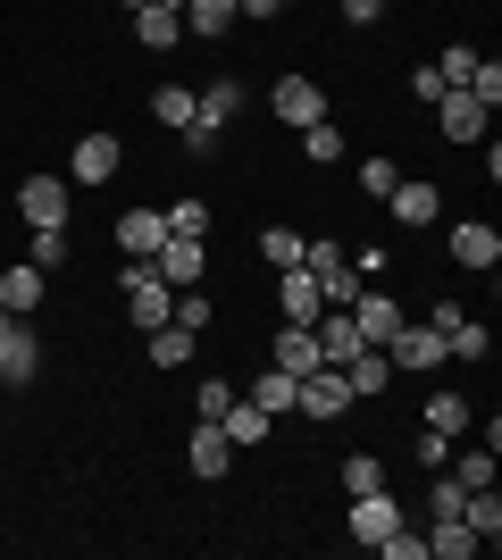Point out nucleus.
I'll list each match as a JSON object with an SVG mask.
<instances>
[{"instance_id":"49530a36","label":"nucleus","mask_w":502,"mask_h":560,"mask_svg":"<svg viewBox=\"0 0 502 560\" xmlns=\"http://www.w3.org/2000/svg\"><path fill=\"white\" fill-rule=\"evenodd\" d=\"M293 0H235V18H285Z\"/></svg>"},{"instance_id":"20e7f679","label":"nucleus","mask_w":502,"mask_h":560,"mask_svg":"<svg viewBox=\"0 0 502 560\" xmlns=\"http://www.w3.org/2000/svg\"><path fill=\"white\" fill-rule=\"evenodd\" d=\"M385 360H394V376H419V369H444V335H435V327H410V318H402V327L385 335Z\"/></svg>"},{"instance_id":"aec40b11","label":"nucleus","mask_w":502,"mask_h":560,"mask_svg":"<svg viewBox=\"0 0 502 560\" xmlns=\"http://www.w3.org/2000/svg\"><path fill=\"white\" fill-rule=\"evenodd\" d=\"M135 43H143L151 59H160V50H176V43H185V18H176V9H160V0H151V9H135Z\"/></svg>"},{"instance_id":"9b49d317","label":"nucleus","mask_w":502,"mask_h":560,"mask_svg":"<svg viewBox=\"0 0 502 560\" xmlns=\"http://www.w3.org/2000/svg\"><path fill=\"white\" fill-rule=\"evenodd\" d=\"M151 268H160V277L185 293V284H201V268H210V243H192V234H167L160 252H151Z\"/></svg>"},{"instance_id":"423d86ee","label":"nucleus","mask_w":502,"mask_h":560,"mask_svg":"<svg viewBox=\"0 0 502 560\" xmlns=\"http://www.w3.org/2000/svg\"><path fill=\"white\" fill-rule=\"evenodd\" d=\"M318 310H327V293H318L311 268H277V318L285 327H318Z\"/></svg>"},{"instance_id":"4468645a","label":"nucleus","mask_w":502,"mask_h":560,"mask_svg":"<svg viewBox=\"0 0 502 560\" xmlns=\"http://www.w3.org/2000/svg\"><path fill=\"white\" fill-rule=\"evenodd\" d=\"M34 369H43V343H34V335H25V318H17V327L0 335V385L17 394V385H34Z\"/></svg>"},{"instance_id":"9d476101","label":"nucleus","mask_w":502,"mask_h":560,"mask_svg":"<svg viewBox=\"0 0 502 560\" xmlns=\"http://www.w3.org/2000/svg\"><path fill=\"white\" fill-rule=\"evenodd\" d=\"M486 117H494V109H486L478 93H460V84L435 101V126H444V142H486Z\"/></svg>"},{"instance_id":"3c124183","label":"nucleus","mask_w":502,"mask_h":560,"mask_svg":"<svg viewBox=\"0 0 502 560\" xmlns=\"http://www.w3.org/2000/svg\"><path fill=\"white\" fill-rule=\"evenodd\" d=\"M126 9H151V0H126Z\"/></svg>"},{"instance_id":"37998d69","label":"nucleus","mask_w":502,"mask_h":560,"mask_svg":"<svg viewBox=\"0 0 502 560\" xmlns=\"http://www.w3.org/2000/svg\"><path fill=\"white\" fill-rule=\"evenodd\" d=\"M460 93H478L486 109H494V101H502V68H494V59H478V75H469V84H460Z\"/></svg>"},{"instance_id":"58836bf2","label":"nucleus","mask_w":502,"mask_h":560,"mask_svg":"<svg viewBox=\"0 0 502 560\" xmlns=\"http://www.w3.org/2000/svg\"><path fill=\"white\" fill-rule=\"evenodd\" d=\"M377 552H385V560H428V536H419V527L402 518V527H394V536H385Z\"/></svg>"},{"instance_id":"cd10ccee","label":"nucleus","mask_w":502,"mask_h":560,"mask_svg":"<svg viewBox=\"0 0 502 560\" xmlns=\"http://www.w3.org/2000/svg\"><path fill=\"white\" fill-rule=\"evenodd\" d=\"M293 385H302V376H285V369H268V376H260V385H252V394H243V401H260L268 419H285V410H293Z\"/></svg>"},{"instance_id":"39448f33","label":"nucleus","mask_w":502,"mask_h":560,"mask_svg":"<svg viewBox=\"0 0 502 560\" xmlns=\"http://www.w3.org/2000/svg\"><path fill=\"white\" fill-rule=\"evenodd\" d=\"M293 410H302V419H343V410H352V385H343V369H311L302 385H293Z\"/></svg>"},{"instance_id":"c9c22d12","label":"nucleus","mask_w":502,"mask_h":560,"mask_svg":"<svg viewBox=\"0 0 502 560\" xmlns=\"http://www.w3.org/2000/svg\"><path fill=\"white\" fill-rule=\"evenodd\" d=\"M444 468H453V477H460V486H494V452H453V460H444Z\"/></svg>"},{"instance_id":"a878e982","label":"nucleus","mask_w":502,"mask_h":560,"mask_svg":"<svg viewBox=\"0 0 502 560\" xmlns=\"http://www.w3.org/2000/svg\"><path fill=\"white\" fill-rule=\"evenodd\" d=\"M428 552H435V560H469V552H486V544L469 536L460 518H428Z\"/></svg>"},{"instance_id":"2f4dec72","label":"nucleus","mask_w":502,"mask_h":560,"mask_svg":"<svg viewBox=\"0 0 502 560\" xmlns=\"http://www.w3.org/2000/svg\"><path fill=\"white\" fill-rule=\"evenodd\" d=\"M302 151H311L318 167H335V160H343V126H335V117H318V126H302Z\"/></svg>"},{"instance_id":"b1692460","label":"nucleus","mask_w":502,"mask_h":560,"mask_svg":"<svg viewBox=\"0 0 502 560\" xmlns=\"http://www.w3.org/2000/svg\"><path fill=\"white\" fill-rule=\"evenodd\" d=\"M176 18H185V34H235V0H185V9H176Z\"/></svg>"},{"instance_id":"8fccbe9b","label":"nucleus","mask_w":502,"mask_h":560,"mask_svg":"<svg viewBox=\"0 0 502 560\" xmlns=\"http://www.w3.org/2000/svg\"><path fill=\"white\" fill-rule=\"evenodd\" d=\"M160 9H185V0H160Z\"/></svg>"},{"instance_id":"0eeeda50","label":"nucleus","mask_w":502,"mask_h":560,"mask_svg":"<svg viewBox=\"0 0 502 560\" xmlns=\"http://www.w3.org/2000/svg\"><path fill=\"white\" fill-rule=\"evenodd\" d=\"M402 502H394V486H377V493H352V544H385L394 527H402Z\"/></svg>"},{"instance_id":"ea45409f","label":"nucleus","mask_w":502,"mask_h":560,"mask_svg":"<svg viewBox=\"0 0 502 560\" xmlns=\"http://www.w3.org/2000/svg\"><path fill=\"white\" fill-rule=\"evenodd\" d=\"M444 93H453V84H444V75H435V68H410V101H419V109H435V101H444Z\"/></svg>"},{"instance_id":"c85d7f7f","label":"nucleus","mask_w":502,"mask_h":560,"mask_svg":"<svg viewBox=\"0 0 502 560\" xmlns=\"http://www.w3.org/2000/svg\"><path fill=\"white\" fill-rule=\"evenodd\" d=\"M151 117L185 135V126H192V93H185V84H151Z\"/></svg>"},{"instance_id":"7c9ffc66","label":"nucleus","mask_w":502,"mask_h":560,"mask_svg":"<svg viewBox=\"0 0 502 560\" xmlns=\"http://www.w3.org/2000/svg\"><path fill=\"white\" fill-rule=\"evenodd\" d=\"M68 252H75L68 226H34V252H25V259H34V268H68Z\"/></svg>"},{"instance_id":"72a5a7b5","label":"nucleus","mask_w":502,"mask_h":560,"mask_svg":"<svg viewBox=\"0 0 502 560\" xmlns=\"http://www.w3.org/2000/svg\"><path fill=\"white\" fill-rule=\"evenodd\" d=\"M335 468H343V493H377L385 486V460H377V452H352V460H335Z\"/></svg>"},{"instance_id":"e433bc0d","label":"nucleus","mask_w":502,"mask_h":560,"mask_svg":"<svg viewBox=\"0 0 502 560\" xmlns=\"http://www.w3.org/2000/svg\"><path fill=\"white\" fill-rule=\"evenodd\" d=\"M460 493H469V486H460L453 468H444V477L428 486V518H460Z\"/></svg>"},{"instance_id":"f3484780","label":"nucleus","mask_w":502,"mask_h":560,"mask_svg":"<svg viewBox=\"0 0 502 560\" xmlns=\"http://www.w3.org/2000/svg\"><path fill=\"white\" fill-rule=\"evenodd\" d=\"M352 327H360V343H385V335L402 327V302H394V293H369V284H360V302H352Z\"/></svg>"},{"instance_id":"2eb2a0df","label":"nucleus","mask_w":502,"mask_h":560,"mask_svg":"<svg viewBox=\"0 0 502 560\" xmlns=\"http://www.w3.org/2000/svg\"><path fill=\"white\" fill-rule=\"evenodd\" d=\"M343 385H352V401L385 394V385H394V360H385V343H360L352 360H343Z\"/></svg>"},{"instance_id":"09e8293b","label":"nucleus","mask_w":502,"mask_h":560,"mask_svg":"<svg viewBox=\"0 0 502 560\" xmlns=\"http://www.w3.org/2000/svg\"><path fill=\"white\" fill-rule=\"evenodd\" d=\"M9 327H17V310H9V302H0V335H9Z\"/></svg>"},{"instance_id":"f8f14e48","label":"nucleus","mask_w":502,"mask_h":560,"mask_svg":"<svg viewBox=\"0 0 502 560\" xmlns=\"http://www.w3.org/2000/svg\"><path fill=\"white\" fill-rule=\"evenodd\" d=\"M185 468H192V477H226V468H235V444H226V427H218V419H192Z\"/></svg>"},{"instance_id":"79ce46f5","label":"nucleus","mask_w":502,"mask_h":560,"mask_svg":"<svg viewBox=\"0 0 502 560\" xmlns=\"http://www.w3.org/2000/svg\"><path fill=\"white\" fill-rule=\"evenodd\" d=\"M394 176H402V167H394V160H360V192H377V201H385V192H394Z\"/></svg>"},{"instance_id":"4c0bfd02","label":"nucleus","mask_w":502,"mask_h":560,"mask_svg":"<svg viewBox=\"0 0 502 560\" xmlns=\"http://www.w3.org/2000/svg\"><path fill=\"white\" fill-rule=\"evenodd\" d=\"M435 75H444V84H469V75H478V50H469V43H444Z\"/></svg>"},{"instance_id":"a18cd8bd","label":"nucleus","mask_w":502,"mask_h":560,"mask_svg":"<svg viewBox=\"0 0 502 560\" xmlns=\"http://www.w3.org/2000/svg\"><path fill=\"white\" fill-rule=\"evenodd\" d=\"M226 401H235V385H218V376H210V385H201V394H192V419H218V410H226Z\"/></svg>"},{"instance_id":"a211bd4d","label":"nucleus","mask_w":502,"mask_h":560,"mask_svg":"<svg viewBox=\"0 0 502 560\" xmlns=\"http://www.w3.org/2000/svg\"><path fill=\"white\" fill-rule=\"evenodd\" d=\"M218 427H226V444H235V452H252V444H268V427H277V419H268V410H260V401H226V410H218Z\"/></svg>"},{"instance_id":"6ab92c4d","label":"nucleus","mask_w":502,"mask_h":560,"mask_svg":"<svg viewBox=\"0 0 502 560\" xmlns=\"http://www.w3.org/2000/svg\"><path fill=\"white\" fill-rule=\"evenodd\" d=\"M43 293H50V277L34 268V259H25V268H0V302L17 310V318H34V310H43Z\"/></svg>"},{"instance_id":"393cba45","label":"nucleus","mask_w":502,"mask_h":560,"mask_svg":"<svg viewBox=\"0 0 502 560\" xmlns=\"http://www.w3.org/2000/svg\"><path fill=\"white\" fill-rule=\"evenodd\" d=\"M428 427H444V435H469V427H478V401H469V394H428Z\"/></svg>"},{"instance_id":"dca6fc26","label":"nucleus","mask_w":502,"mask_h":560,"mask_svg":"<svg viewBox=\"0 0 502 560\" xmlns=\"http://www.w3.org/2000/svg\"><path fill=\"white\" fill-rule=\"evenodd\" d=\"M502 259V234L486 226V218H460L453 226V268H494Z\"/></svg>"},{"instance_id":"f257e3e1","label":"nucleus","mask_w":502,"mask_h":560,"mask_svg":"<svg viewBox=\"0 0 502 560\" xmlns=\"http://www.w3.org/2000/svg\"><path fill=\"white\" fill-rule=\"evenodd\" d=\"M118 293H126V318H135L143 335L176 318V284H167L151 259H126V268H118Z\"/></svg>"},{"instance_id":"de8ad7c7","label":"nucleus","mask_w":502,"mask_h":560,"mask_svg":"<svg viewBox=\"0 0 502 560\" xmlns=\"http://www.w3.org/2000/svg\"><path fill=\"white\" fill-rule=\"evenodd\" d=\"M343 18H352V25H377V18H385V0H343Z\"/></svg>"},{"instance_id":"6e6552de","label":"nucleus","mask_w":502,"mask_h":560,"mask_svg":"<svg viewBox=\"0 0 502 560\" xmlns=\"http://www.w3.org/2000/svg\"><path fill=\"white\" fill-rule=\"evenodd\" d=\"M385 210H394V226H435V218H444V192H435L428 176H394Z\"/></svg>"},{"instance_id":"1a4fd4ad","label":"nucleus","mask_w":502,"mask_h":560,"mask_svg":"<svg viewBox=\"0 0 502 560\" xmlns=\"http://www.w3.org/2000/svg\"><path fill=\"white\" fill-rule=\"evenodd\" d=\"M126 167V151H118V135H75V160H68V185H109Z\"/></svg>"},{"instance_id":"c756f323","label":"nucleus","mask_w":502,"mask_h":560,"mask_svg":"<svg viewBox=\"0 0 502 560\" xmlns=\"http://www.w3.org/2000/svg\"><path fill=\"white\" fill-rule=\"evenodd\" d=\"M302 243H311V234H293V226H268V234H260V259H268V268H302Z\"/></svg>"},{"instance_id":"f03ea898","label":"nucleus","mask_w":502,"mask_h":560,"mask_svg":"<svg viewBox=\"0 0 502 560\" xmlns=\"http://www.w3.org/2000/svg\"><path fill=\"white\" fill-rule=\"evenodd\" d=\"M17 218L25 226H68L75 218V185L68 176H25L17 185Z\"/></svg>"},{"instance_id":"ddd939ff","label":"nucleus","mask_w":502,"mask_h":560,"mask_svg":"<svg viewBox=\"0 0 502 560\" xmlns=\"http://www.w3.org/2000/svg\"><path fill=\"white\" fill-rule=\"evenodd\" d=\"M167 243V210H151V201H135V210L118 218V252L126 259H151Z\"/></svg>"},{"instance_id":"473e14b6","label":"nucleus","mask_w":502,"mask_h":560,"mask_svg":"<svg viewBox=\"0 0 502 560\" xmlns=\"http://www.w3.org/2000/svg\"><path fill=\"white\" fill-rule=\"evenodd\" d=\"M486 351H494V335H486L478 318H460V327L444 335V360H486Z\"/></svg>"},{"instance_id":"bb28decb","label":"nucleus","mask_w":502,"mask_h":560,"mask_svg":"<svg viewBox=\"0 0 502 560\" xmlns=\"http://www.w3.org/2000/svg\"><path fill=\"white\" fill-rule=\"evenodd\" d=\"M185 360H192V327H176V318L151 327V369H185Z\"/></svg>"},{"instance_id":"412c9836","label":"nucleus","mask_w":502,"mask_h":560,"mask_svg":"<svg viewBox=\"0 0 502 560\" xmlns=\"http://www.w3.org/2000/svg\"><path fill=\"white\" fill-rule=\"evenodd\" d=\"M318 351H327V369H343V360H352L360 351V327H352V310H318Z\"/></svg>"},{"instance_id":"4be33fe9","label":"nucleus","mask_w":502,"mask_h":560,"mask_svg":"<svg viewBox=\"0 0 502 560\" xmlns=\"http://www.w3.org/2000/svg\"><path fill=\"white\" fill-rule=\"evenodd\" d=\"M235 109H243V84H235V75H218V84L192 93V126H226Z\"/></svg>"},{"instance_id":"7ed1b4c3","label":"nucleus","mask_w":502,"mask_h":560,"mask_svg":"<svg viewBox=\"0 0 502 560\" xmlns=\"http://www.w3.org/2000/svg\"><path fill=\"white\" fill-rule=\"evenodd\" d=\"M268 109H277L293 135H302V126H318V117H327V84H318V75H277Z\"/></svg>"},{"instance_id":"c03bdc74","label":"nucleus","mask_w":502,"mask_h":560,"mask_svg":"<svg viewBox=\"0 0 502 560\" xmlns=\"http://www.w3.org/2000/svg\"><path fill=\"white\" fill-rule=\"evenodd\" d=\"M176 327H192V335L210 327V302H201V293H192V284H185V293H176Z\"/></svg>"},{"instance_id":"a19ab883","label":"nucleus","mask_w":502,"mask_h":560,"mask_svg":"<svg viewBox=\"0 0 502 560\" xmlns=\"http://www.w3.org/2000/svg\"><path fill=\"white\" fill-rule=\"evenodd\" d=\"M453 460V435H444V427H419V468H444Z\"/></svg>"},{"instance_id":"f704fd0d","label":"nucleus","mask_w":502,"mask_h":560,"mask_svg":"<svg viewBox=\"0 0 502 560\" xmlns=\"http://www.w3.org/2000/svg\"><path fill=\"white\" fill-rule=\"evenodd\" d=\"M167 234H192V243H210V201H167Z\"/></svg>"},{"instance_id":"5701e85b","label":"nucleus","mask_w":502,"mask_h":560,"mask_svg":"<svg viewBox=\"0 0 502 560\" xmlns=\"http://www.w3.org/2000/svg\"><path fill=\"white\" fill-rule=\"evenodd\" d=\"M277 369H285V376H311V369H327L318 335H311V327H285V335H277Z\"/></svg>"}]
</instances>
